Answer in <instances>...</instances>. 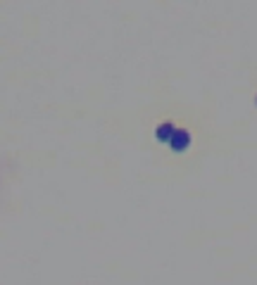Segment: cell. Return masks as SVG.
I'll list each match as a JSON object with an SVG mask.
<instances>
[{
  "label": "cell",
  "instance_id": "6da1fadb",
  "mask_svg": "<svg viewBox=\"0 0 257 285\" xmlns=\"http://www.w3.org/2000/svg\"><path fill=\"white\" fill-rule=\"evenodd\" d=\"M140 150L155 167L176 176L198 174L203 164L224 152V131L214 102H198L167 93L140 105L133 114Z\"/></svg>",
  "mask_w": 257,
  "mask_h": 285
},
{
  "label": "cell",
  "instance_id": "7a4b0ae2",
  "mask_svg": "<svg viewBox=\"0 0 257 285\" xmlns=\"http://www.w3.org/2000/svg\"><path fill=\"white\" fill-rule=\"evenodd\" d=\"M245 98H248V107L252 116L257 119V62H250L248 67V78H245Z\"/></svg>",
  "mask_w": 257,
  "mask_h": 285
}]
</instances>
